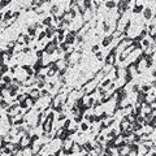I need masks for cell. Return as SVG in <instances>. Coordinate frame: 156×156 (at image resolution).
I'll return each instance as SVG.
<instances>
[{
    "label": "cell",
    "instance_id": "6da1fadb",
    "mask_svg": "<svg viewBox=\"0 0 156 156\" xmlns=\"http://www.w3.org/2000/svg\"><path fill=\"white\" fill-rule=\"evenodd\" d=\"M113 40V37L112 35H108V37H105L103 40H102V46H104V47H107V46H109L111 44V42Z\"/></svg>",
    "mask_w": 156,
    "mask_h": 156
},
{
    "label": "cell",
    "instance_id": "7a4b0ae2",
    "mask_svg": "<svg viewBox=\"0 0 156 156\" xmlns=\"http://www.w3.org/2000/svg\"><path fill=\"white\" fill-rule=\"evenodd\" d=\"M115 60H116V55H115L113 52H111V53H109V56H108V57H107V60H105V64H107V65H112Z\"/></svg>",
    "mask_w": 156,
    "mask_h": 156
},
{
    "label": "cell",
    "instance_id": "3957f363",
    "mask_svg": "<svg viewBox=\"0 0 156 156\" xmlns=\"http://www.w3.org/2000/svg\"><path fill=\"white\" fill-rule=\"evenodd\" d=\"M143 17L146 20H151V17H152V9L151 8H146L144 12H143Z\"/></svg>",
    "mask_w": 156,
    "mask_h": 156
},
{
    "label": "cell",
    "instance_id": "277c9868",
    "mask_svg": "<svg viewBox=\"0 0 156 156\" xmlns=\"http://www.w3.org/2000/svg\"><path fill=\"white\" fill-rule=\"evenodd\" d=\"M142 9H143V5H142V4H137V5L133 8V12H134V13H139Z\"/></svg>",
    "mask_w": 156,
    "mask_h": 156
},
{
    "label": "cell",
    "instance_id": "5b68a950",
    "mask_svg": "<svg viewBox=\"0 0 156 156\" xmlns=\"http://www.w3.org/2000/svg\"><path fill=\"white\" fill-rule=\"evenodd\" d=\"M105 7H107V8H115V7H116V3L108 2V3H105Z\"/></svg>",
    "mask_w": 156,
    "mask_h": 156
},
{
    "label": "cell",
    "instance_id": "8992f818",
    "mask_svg": "<svg viewBox=\"0 0 156 156\" xmlns=\"http://www.w3.org/2000/svg\"><path fill=\"white\" fill-rule=\"evenodd\" d=\"M81 129L85 131V130H87V129H89V125H87L86 122H82V124H81Z\"/></svg>",
    "mask_w": 156,
    "mask_h": 156
},
{
    "label": "cell",
    "instance_id": "52a82bcc",
    "mask_svg": "<svg viewBox=\"0 0 156 156\" xmlns=\"http://www.w3.org/2000/svg\"><path fill=\"white\" fill-rule=\"evenodd\" d=\"M91 49H93V52H94V51H96V52H98V49H99V46H93V48H91Z\"/></svg>",
    "mask_w": 156,
    "mask_h": 156
}]
</instances>
